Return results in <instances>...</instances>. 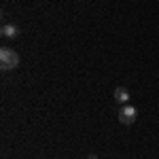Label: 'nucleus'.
Listing matches in <instances>:
<instances>
[{
	"instance_id": "nucleus-1",
	"label": "nucleus",
	"mask_w": 159,
	"mask_h": 159,
	"mask_svg": "<svg viewBox=\"0 0 159 159\" xmlns=\"http://www.w3.org/2000/svg\"><path fill=\"white\" fill-rule=\"evenodd\" d=\"M19 66V55H17V51L9 49V47H2L0 49V68L4 70V72H9V70H15Z\"/></svg>"
},
{
	"instance_id": "nucleus-2",
	"label": "nucleus",
	"mask_w": 159,
	"mask_h": 159,
	"mask_svg": "<svg viewBox=\"0 0 159 159\" xmlns=\"http://www.w3.org/2000/svg\"><path fill=\"white\" fill-rule=\"evenodd\" d=\"M136 117H138V110H136L134 106L125 104V106L119 108V121H121L123 125H132V123L136 121Z\"/></svg>"
},
{
	"instance_id": "nucleus-3",
	"label": "nucleus",
	"mask_w": 159,
	"mask_h": 159,
	"mask_svg": "<svg viewBox=\"0 0 159 159\" xmlns=\"http://www.w3.org/2000/svg\"><path fill=\"white\" fill-rule=\"evenodd\" d=\"M112 98H115V102H119V104H125V102L129 100V91H127L125 87H115Z\"/></svg>"
},
{
	"instance_id": "nucleus-4",
	"label": "nucleus",
	"mask_w": 159,
	"mask_h": 159,
	"mask_svg": "<svg viewBox=\"0 0 159 159\" xmlns=\"http://www.w3.org/2000/svg\"><path fill=\"white\" fill-rule=\"evenodd\" d=\"M0 34H2L4 38H15L17 34H19V28H17L15 24H4L2 30H0Z\"/></svg>"
},
{
	"instance_id": "nucleus-5",
	"label": "nucleus",
	"mask_w": 159,
	"mask_h": 159,
	"mask_svg": "<svg viewBox=\"0 0 159 159\" xmlns=\"http://www.w3.org/2000/svg\"><path fill=\"white\" fill-rule=\"evenodd\" d=\"M87 159H98V155H89V157H87Z\"/></svg>"
}]
</instances>
